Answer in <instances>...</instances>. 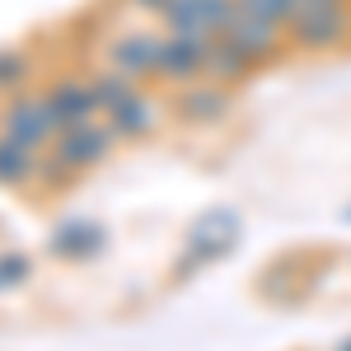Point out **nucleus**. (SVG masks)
Returning <instances> with one entry per match:
<instances>
[{
  "mask_svg": "<svg viewBox=\"0 0 351 351\" xmlns=\"http://www.w3.org/2000/svg\"><path fill=\"white\" fill-rule=\"evenodd\" d=\"M0 132L33 145V150H47L56 136H61V122H56L52 104L43 99V89L33 84V89H19V94H10L0 104Z\"/></svg>",
  "mask_w": 351,
  "mask_h": 351,
  "instance_id": "5",
  "label": "nucleus"
},
{
  "mask_svg": "<svg viewBox=\"0 0 351 351\" xmlns=\"http://www.w3.org/2000/svg\"><path fill=\"white\" fill-rule=\"evenodd\" d=\"M43 178V150H33L24 141L0 132V188L5 192H24Z\"/></svg>",
  "mask_w": 351,
  "mask_h": 351,
  "instance_id": "13",
  "label": "nucleus"
},
{
  "mask_svg": "<svg viewBox=\"0 0 351 351\" xmlns=\"http://www.w3.org/2000/svg\"><path fill=\"white\" fill-rule=\"evenodd\" d=\"M112 150H117V132H112L104 117L61 127V136L43 150V178H38V183H43V188H56V192L71 188L89 169H99Z\"/></svg>",
  "mask_w": 351,
  "mask_h": 351,
  "instance_id": "1",
  "label": "nucleus"
},
{
  "mask_svg": "<svg viewBox=\"0 0 351 351\" xmlns=\"http://www.w3.org/2000/svg\"><path fill=\"white\" fill-rule=\"evenodd\" d=\"M295 5H332V0H295Z\"/></svg>",
  "mask_w": 351,
  "mask_h": 351,
  "instance_id": "20",
  "label": "nucleus"
},
{
  "mask_svg": "<svg viewBox=\"0 0 351 351\" xmlns=\"http://www.w3.org/2000/svg\"><path fill=\"white\" fill-rule=\"evenodd\" d=\"M0 104H5V99H0Z\"/></svg>",
  "mask_w": 351,
  "mask_h": 351,
  "instance_id": "21",
  "label": "nucleus"
},
{
  "mask_svg": "<svg viewBox=\"0 0 351 351\" xmlns=\"http://www.w3.org/2000/svg\"><path fill=\"white\" fill-rule=\"evenodd\" d=\"M160 33L164 28H145V24H122L108 28L104 47H99V61L132 75L136 84H155V56H160Z\"/></svg>",
  "mask_w": 351,
  "mask_h": 351,
  "instance_id": "3",
  "label": "nucleus"
},
{
  "mask_svg": "<svg viewBox=\"0 0 351 351\" xmlns=\"http://www.w3.org/2000/svg\"><path fill=\"white\" fill-rule=\"evenodd\" d=\"M104 248H108V225H99V220L71 216L52 225V234H47V258L56 263H94Z\"/></svg>",
  "mask_w": 351,
  "mask_h": 351,
  "instance_id": "12",
  "label": "nucleus"
},
{
  "mask_svg": "<svg viewBox=\"0 0 351 351\" xmlns=\"http://www.w3.org/2000/svg\"><path fill=\"white\" fill-rule=\"evenodd\" d=\"M211 71V38L202 33H160V56H155V84L164 89H183L192 80H206Z\"/></svg>",
  "mask_w": 351,
  "mask_h": 351,
  "instance_id": "4",
  "label": "nucleus"
},
{
  "mask_svg": "<svg viewBox=\"0 0 351 351\" xmlns=\"http://www.w3.org/2000/svg\"><path fill=\"white\" fill-rule=\"evenodd\" d=\"M234 239H239V216H234L230 206L206 211V216L188 230V248H183V258H178L173 276H183L188 267L197 271V267H206V263H216V258H225V253L234 248Z\"/></svg>",
  "mask_w": 351,
  "mask_h": 351,
  "instance_id": "6",
  "label": "nucleus"
},
{
  "mask_svg": "<svg viewBox=\"0 0 351 351\" xmlns=\"http://www.w3.org/2000/svg\"><path fill=\"white\" fill-rule=\"evenodd\" d=\"M234 52L253 66V71H263L271 61H281V56L291 52V38H286V28L281 24H267V19H253V14H234L230 28L220 33Z\"/></svg>",
  "mask_w": 351,
  "mask_h": 351,
  "instance_id": "9",
  "label": "nucleus"
},
{
  "mask_svg": "<svg viewBox=\"0 0 351 351\" xmlns=\"http://www.w3.org/2000/svg\"><path fill=\"white\" fill-rule=\"evenodd\" d=\"M33 276V258L19 248H0V291H19Z\"/></svg>",
  "mask_w": 351,
  "mask_h": 351,
  "instance_id": "16",
  "label": "nucleus"
},
{
  "mask_svg": "<svg viewBox=\"0 0 351 351\" xmlns=\"http://www.w3.org/2000/svg\"><path fill=\"white\" fill-rule=\"evenodd\" d=\"M164 117H169V99L150 94L145 84H141L136 94H127L122 104H112V108L104 112V122L117 132V141H150V136L164 127Z\"/></svg>",
  "mask_w": 351,
  "mask_h": 351,
  "instance_id": "10",
  "label": "nucleus"
},
{
  "mask_svg": "<svg viewBox=\"0 0 351 351\" xmlns=\"http://www.w3.org/2000/svg\"><path fill=\"white\" fill-rule=\"evenodd\" d=\"M38 52L28 43H0V99L19 94V89H33L38 80Z\"/></svg>",
  "mask_w": 351,
  "mask_h": 351,
  "instance_id": "14",
  "label": "nucleus"
},
{
  "mask_svg": "<svg viewBox=\"0 0 351 351\" xmlns=\"http://www.w3.org/2000/svg\"><path fill=\"white\" fill-rule=\"evenodd\" d=\"M239 5V14H253V19H267V24H291L295 19V0H234Z\"/></svg>",
  "mask_w": 351,
  "mask_h": 351,
  "instance_id": "17",
  "label": "nucleus"
},
{
  "mask_svg": "<svg viewBox=\"0 0 351 351\" xmlns=\"http://www.w3.org/2000/svg\"><path fill=\"white\" fill-rule=\"evenodd\" d=\"M206 75H211V80H220V84H234V89H239V84L253 75V66H248V61H243V56L234 52L225 38H211V71H206Z\"/></svg>",
  "mask_w": 351,
  "mask_h": 351,
  "instance_id": "15",
  "label": "nucleus"
},
{
  "mask_svg": "<svg viewBox=\"0 0 351 351\" xmlns=\"http://www.w3.org/2000/svg\"><path fill=\"white\" fill-rule=\"evenodd\" d=\"M127 10H136V14H155L160 19V10H164V0H122Z\"/></svg>",
  "mask_w": 351,
  "mask_h": 351,
  "instance_id": "18",
  "label": "nucleus"
},
{
  "mask_svg": "<svg viewBox=\"0 0 351 351\" xmlns=\"http://www.w3.org/2000/svg\"><path fill=\"white\" fill-rule=\"evenodd\" d=\"M38 89H43V99L52 104V112H56L61 127H75V122L104 117V104H99V94H94L89 71H52Z\"/></svg>",
  "mask_w": 351,
  "mask_h": 351,
  "instance_id": "7",
  "label": "nucleus"
},
{
  "mask_svg": "<svg viewBox=\"0 0 351 351\" xmlns=\"http://www.w3.org/2000/svg\"><path fill=\"white\" fill-rule=\"evenodd\" d=\"M291 52H342L351 43V0H332V5H300L295 19L286 24Z\"/></svg>",
  "mask_w": 351,
  "mask_h": 351,
  "instance_id": "2",
  "label": "nucleus"
},
{
  "mask_svg": "<svg viewBox=\"0 0 351 351\" xmlns=\"http://www.w3.org/2000/svg\"><path fill=\"white\" fill-rule=\"evenodd\" d=\"M332 351H351V337H342V342H337V347H332Z\"/></svg>",
  "mask_w": 351,
  "mask_h": 351,
  "instance_id": "19",
  "label": "nucleus"
},
{
  "mask_svg": "<svg viewBox=\"0 0 351 351\" xmlns=\"http://www.w3.org/2000/svg\"><path fill=\"white\" fill-rule=\"evenodd\" d=\"M239 14L234 0H164L160 10V28L173 33H202V38H220L230 19Z\"/></svg>",
  "mask_w": 351,
  "mask_h": 351,
  "instance_id": "11",
  "label": "nucleus"
},
{
  "mask_svg": "<svg viewBox=\"0 0 351 351\" xmlns=\"http://www.w3.org/2000/svg\"><path fill=\"white\" fill-rule=\"evenodd\" d=\"M234 108V84L220 80H192L183 89H169V117L188 122V127H216L220 117H230Z\"/></svg>",
  "mask_w": 351,
  "mask_h": 351,
  "instance_id": "8",
  "label": "nucleus"
}]
</instances>
